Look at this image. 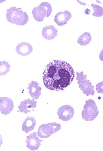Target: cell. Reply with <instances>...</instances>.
Instances as JSON below:
<instances>
[{
    "label": "cell",
    "mask_w": 103,
    "mask_h": 151,
    "mask_svg": "<svg viewBox=\"0 0 103 151\" xmlns=\"http://www.w3.org/2000/svg\"><path fill=\"white\" fill-rule=\"evenodd\" d=\"M75 71L68 62L54 60L47 65L43 73L45 86L52 91H62L70 85L75 77Z\"/></svg>",
    "instance_id": "6da1fadb"
},
{
    "label": "cell",
    "mask_w": 103,
    "mask_h": 151,
    "mask_svg": "<svg viewBox=\"0 0 103 151\" xmlns=\"http://www.w3.org/2000/svg\"><path fill=\"white\" fill-rule=\"evenodd\" d=\"M21 8L16 7L8 9L6 13V19L9 22L18 26H22L27 24L29 17L26 12L20 10Z\"/></svg>",
    "instance_id": "7a4b0ae2"
},
{
    "label": "cell",
    "mask_w": 103,
    "mask_h": 151,
    "mask_svg": "<svg viewBox=\"0 0 103 151\" xmlns=\"http://www.w3.org/2000/svg\"><path fill=\"white\" fill-rule=\"evenodd\" d=\"M98 114L99 111L94 100L92 99L86 100L82 112V118L86 122L92 121L97 118Z\"/></svg>",
    "instance_id": "3957f363"
},
{
    "label": "cell",
    "mask_w": 103,
    "mask_h": 151,
    "mask_svg": "<svg viewBox=\"0 0 103 151\" xmlns=\"http://www.w3.org/2000/svg\"><path fill=\"white\" fill-rule=\"evenodd\" d=\"M77 79L79 85V87L80 88L83 94L86 96L94 95V86H92L91 82L87 79L86 75H84L83 71L81 73L77 72Z\"/></svg>",
    "instance_id": "277c9868"
},
{
    "label": "cell",
    "mask_w": 103,
    "mask_h": 151,
    "mask_svg": "<svg viewBox=\"0 0 103 151\" xmlns=\"http://www.w3.org/2000/svg\"><path fill=\"white\" fill-rule=\"evenodd\" d=\"M61 128V124L56 122L42 124L38 129V136L41 138H47L59 131Z\"/></svg>",
    "instance_id": "5b68a950"
},
{
    "label": "cell",
    "mask_w": 103,
    "mask_h": 151,
    "mask_svg": "<svg viewBox=\"0 0 103 151\" xmlns=\"http://www.w3.org/2000/svg\"><path fill=\"white\" fill-rule=\"evenodd\" d=\"M57 114L60 119L67 122L73 118L74 114V109L71 106L66 105L59 108Z\"/></svg>",
    "instance_id": "8992f818"
},
{
    "label": "cell",
    "mask_w": 103,
    "mask_h": 151,
    "mask_svg": "<svg viewBox=\"0 0 103 151\" xmlns=\"http://www.w3.org/2000/svg\"><path fill=\"white\" fill-rule=\"evenodd\" d=\"M14 107L13 102L10 98L3 97L0 98V111L3 115L10 114Z\"/></svg>",
    "instance_id": "52a82bcc"
},
{
    "label": "cell",
    "mask_w": 103,
    "mask_h": 151,
    "mask_svg": "<svg viewBox=\"0 0 103 151\" xmlns=\"http://www.w3.org/2000/svg\"><path fill=\"white\" fill-rule=\"evenodd\" d=\"M42 141L38 138L36 132H34L27 137L25 142H26V146L27 148L31 150L35 151L39 148L41 145V142Z\"/></svg>",
    "instance_id": "ba28073f"
},
{
    "label": "cell",
    "mask_w": 103,
    "mask_h": 151,
    "mask_svg": "<svg viewBox=\"0 0 103 151\" xmlns=\"http://www.w3.org/2000/svg\"><path fill=\"white\" fill-rule=\"evenodd\" d=\"M37 103L34 98L32 100L30 99H26L21 102L18 108L20 112L24 113L26 114L28 113L31 112L32 111L34 110V108L37 107Z\"/></svg>",
    "instance_id": "9c48e42d"
},
{
    "label": "cell",
    "mask_w": 103,
    "mask_h": 151,
    "mask_svg": "<svg viewBox=\"0 0 103 151\" xmlns=\"http://www.w3.org/2000/svg\"><path fill=\"white\" fill-rule=\"evenodd\" d=\"M72 15L70 12L66 10L63 12H60L55 15L54 22L58 26H62L67 24V22L71 18Z\"/></svg>",
    "instance_id": "30bf717a"
},
{
    "label": "cell",
    "mask_w": 103,
    "mask_h": 151,
    "mask_svg": "<svg viewBox=\"0 0 103 151\" xmlns=\"http://www.w3.org/2000/svg\"><path fill=\"white\" fill-rule=\"evenodd\" d=\"M33 47L30 43L23 42L19 43L16 47V50L18 55L25 56L30 55L33 52Z\"/></svg>",
    "instance_id": "8fae6325"
},
{
    "label": "cell",
    "mask_w": 103,
    "mask_h": 151,
    "mask_svg": "<svg viewBox=\"0 0 103 151\" xmlns=\"http://www.w3.org/2000/svg\"><path fill=\"white\" fill-rule=\"evenodd\" d=\"M29 90V93L32 97L35 99H39V96L41 94V88L39 86V83L36 81H32L29 84L27 88Z\"/></svg>",
    "instance_id": "7c38bea8"
},
{
    "label": "cell",
    "mask_w": 103,
    "mask_h": 151,
    "mask_svg": "<svg viewBox=\"0 0 103 151\" xmlns=\"http://www.w3.org/2000/svg\"><path fill=\"white\" fill-rule=\"evenodd\" d=\"M58 30L53 25L46 26L43 28L42 36L48 40H53L58 35Z\"/></svg>",
    "instance_id": "4fadbf2b"
},
{
    "label": "cell",
    "mask_w": 103,
    "mask_h": 151,
    "mask_svg": "<svg viewBox=\"0 0 103 151\" xmlns=\"http://www.w3.org/2000/svg\"><path fill=\"white\" fill-rule=\"evenodd\" d=\"M36 124V121L34 117L28 116L23 122L22 125V130L25 133H29L30 131L34 130Z\"/></svg>",
    "instance_id": "5bb4252c"
},
{
    "label": "cell",
    "mask_w": 103,
    "mask_h": 151,
    "mask_svg": "<svg viewBox=\"0 0 103 151\" xmlns=\"http://www.w3.org/2000/svg\"><path fill=\"white\" fill-rule=\"evenodd\" d=\"M32 14L33 18L38 22H42L47 16L46 10L39 6L33 9Z\"/></svg>",
    "instance_id": "9a60e30c"
},
{
    "label": "cell",
    "mask_w": 103,
    "mask_h": 151,
    "mask_svg": "<svg viewBox=\"0 0 103 151\" xmlns=\"http://www.w3.org/2000/svg\"><path fill=\"white\" fill-rule=\"evenodd\" d=\"M92 36L89 33L85 32L81 35L77 40V42L81 46H86L90 43Z\"/></svg>",
    "instance_id": "2e32d148"
},
{
    "label": "cell",
    "mask_w": 103,
    "mask_h": 151,
    "mask_svg": "<svg viewBox=\"0 0 103 151\" xmlns=\"http://www.w3.org/2000/svg\"><path fill=\"white\" fill-rule=\"evenodd\" d=\"M10 65L5 61L0 62V76H5L10 71Z\"/></svg>",
    "instance_id": "e0dca14e"
},
{
    "label": "cell",
    "mask_w": 103,
    "mask_h": 151,
    "mask_svg": "<svg viewBox=\"0 0 103 151\" xmlns=\"http://www.w3.org/2000/svg\"><path fill=\"white\" fill-rule=\"evenodd\" d=\"M91 6L94 10L92 16L95 17H101L103 16V9L102 7L94 4H92Z\"/></svg>",
    "instance_id": "ac0fdd59"
},
{
    "label": "cell",
    "mask_w": 103,
    "mask_h": 151,
    "mask_svg": "<svg viewBox=\"0 0 103 151\" xmlns=\"http://www.w3.org/2000/svg\"><path fill=\"white\" fill-rule=\"evenodd\" d=\"M39 6L45 9L47 12V16L46 18H48L51 14L52 12V7L51 5L48 2H43L41 4H39Z\"/></svg>",
    "instance_id": "d6986e66"
},
{
    "label": "cell",
    "mask_w": 103,
    "mask_h": 151,
    "mask_svg": "<svg viewBox=\"0 0 103 151\" xmlns=\"http://www.w3.org/2000/svg\"><path fill=\"white\" fill-rule=\"evenodd\" d=\"M96 90L98 93H102L103 94V81L101 82L96 85Z\"/></svg>",
    "instance_id": "ffe728a7"
},
{
    "label": "cell",
    "mask_w": 103,
    "mask_h": 151,
    "mask_svg": "<svg viewBox=\"0 0 103 151\" xmlns=\"http://www.w3.org/2000/svg\"><path fill=\"white\" fill-rule=\"evenodd\" d=\"M3 139H2V137L1 135L0 134V147H1L2 144H3Z\"/></svg>",
    "instance_id": "44dd1931"
}]
</instances>
